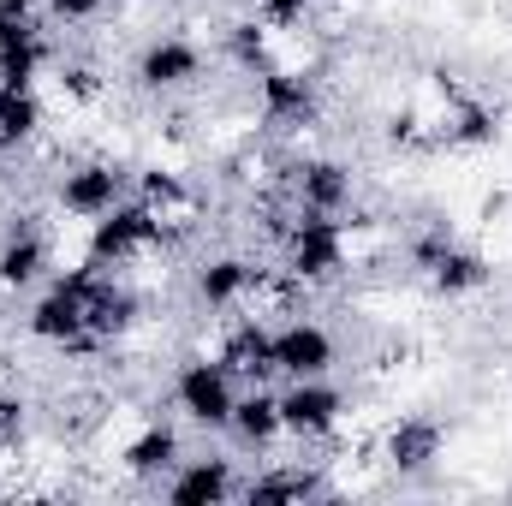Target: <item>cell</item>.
<instances>
[{"instance_id": "obj_27", "label": "cell", "mask_w": 512, "mask_h": 506, "mask_svg": "<svg viewBox=\"0 0 512 506\" xmlns=\"http://www.w3.org/2000/svg\"><path fill=\"white\" fill-rule=\"evenodd\" d=\"M447 245H453V227H447V221H435V227H423V233H411V239H405V262H411L417 274H429V268L441 262Z\"/></svg>"}, {"instance_id": "obj_8", "label": "cell", "mask_w": 512, "mask_h": 506, "mask_svg": "<svg viewBox=\"0 0 512 506\" xmlns=\"http://www.w3.org/2000/svg\"><path fill=\"white\" fill-rule=\"evenodd\" d=\"M48 274H54L48 233L36 227V215H12L6 233H0V292L6 298H24V292L48 286Z\"/></svg>"}, {"instance_id": "obj_3", "label": "cell", "mask_w": 512, "mask_h": 506, "mask_svg": "<svg viewBox=\"0 0 512 506\" xmlns=\"http://www.w3.org/2000/svg\"><path fill=\"white\" fill-rule=\"evenodd\" d=\"M233 405H239V376H233L221 358H185V364L173 370V411H179L191 429L227 435Z\"/></svg>"}, {"instance_id": "obj_2", "label": "cell", "mask_w": 512, "mask_h": 506, "mask_svg": "<svg viewBox=\"0 0 512 506\" xmlns=\"http://www.w3.org/2000/svg\"><path fill=\"white\" fill-rule=\"evenodd\" d=\"M280 251H286V280L298 286H328L352 268V227L340 215H322V209H298L280 233Z\"/></svg>"}, {"instance_id": "obj_29", "label": "cell", "mask_w": 512, "mask_h": 506, "mask_svg": "<svg viewBox=\"0 0 512 506\" xmlns=\"http://www.w3.org/2000/svg\"><path fill=\"white\" fill-rule=\"evenodd\" d=\"M42 12H48V24L78 30V24H96L108 12V0H42Z\"/></svg>"}, {"instance_id": "obj_6", "label": "cell", "mask_w": 512, "mask_h": 506, "mask_svg": "<svg viewBox=\"0 0 512 506\" xmlns=\"http://www.w3.org/2000/svg\"><path fill=\"white\" fill-rule=\"evenodd\" d=\"M280 423H286L292 441L316 447V441L340 435V423H346V393H340L328 376L286 381V387H280Z\"/></svg>"}, {"instance_id": "obj_19", "label": "cell", "mask_w": 512, "mask_h": 506, "mask_svg": "<svg viewBox=\"0 0 512 506\" xmlns=\"http://www.w3.org/2000/svg\"><path fill=\"white\" fill-rule=\"evenodd\" d=\"M423 280H429L441 298H471V292H483V286L495 280V268H489V256H483V251H471V245H459V239H453V245L441 251V262H435Z\"/></svg>"}, {"instance_id": "obj_16", "label": "cell", "mask_w": 512, "mask_h": 506, "mask_svg": "<svg viewBox=\"0 0 512 506\" xmlns=\"http://www.w3.org/2000/svg\"><path fill=\"white\" fill-rule=\"evenodd\" d=\"M233 376L245 381H268L274 376V328L262 322V316H239L233 328H227V340H221V352H215Z\"/></svg>"}, {"instance_id": "obj_31", "label": "cell", "mask_w": 512, "mask_h": 506, "mask_svg": "<svg viewBox=\"0 0 512 506\" xmlns=\"http://www.w3.org/2000/svg\"><path fill=\"white\" fill-rule=\"evenodd\" d=\"M6 173H12V149L0 143V185H6Z\"/></svg>"}, {"instance_id": "obj_5", "label": "cell", "mask_w": 512, "mask_h": 506, "mask_svg": "<svg viewBox=\"0 0 512 506\" xmlns=\"http://www.w3.org/2000/svg\"><path fill=\"white\" fill-rule=\"evenodd\" d=\"M203 72H209V54H203L191 36H155V42H143L137 60H131V84H137L143 96H179V90L203 84Z\"/></svg>"}, {"instance_id": "obj_11", "label": "cell", "mask_w": 512, "mask_h": 506, "mask_svg": "<svg viewBox=\"0 0 512 506\" xmlns=\"http://www.w3.org/2000/svg\"><path fill=\"white\" fill-rule=\"evenodd\" d=\"M245 483H239V465L227 453H203V459H179L161 483V495L173 506H221L233 501Z\"/></svg>"}, {"instance_id": "obj_24", "label": "cell", "mask_w": 512, "mask_h": 506, "mask_svg": "<svg viewBox=\"0 0 512 506\" xmlns=\"http://www.w3.org/2000/svg\"><path fill=\"white\" fill-rule=\"evenodd\" d=\"M131 197H143L149 209H161V215L173 221V215H179V209L191 203V185H185V179H179L173 167H143V173L131 179Z\"/></svg>"}, {"instance_id": "obj_9", "label": "cell", "mask_w": 512, "mask_h": 506, "mask_svg": "<svg viewBox=\"0 0 512 506\" xmlns=\"http://www.w3.org/2000/svg\"><path fill=\"white\" fill-rule=\"evenodd\" d=\"M340 364V346H334V334L316 322V316H286V322H274V376L286 381H304V376H328Z\"/></svg>"}, {"instance_id": "obj_4", "label": "cell", "mask_w": 512, "mask_h": 506, "mask_svg": "<svg viewBox=\"0 0 512 506\" xmlns=\"http://www.w3.org/2000/svg\"><path fill=\"white\" fill-rule=\"evenodd\" d=\"M131 197V179L120 161H108V155H90V161H72L66 173H60V185H54V203H60V215H72V221H102L114 203H126Z\"/></svg>"}, {"instance_id": "obj_23", "label": "cell", "mask_w": 512, "mask_h": 506, "mask_svg": "<svg viewBox=\"0 0 512 506\" xmlns=\"http://www.w3.org/2000/svg\"><path fill=\"white\" fill-rule=\"evenodd\" d=\"M42 66H48V36H24V42L0 48V84L6 90H36Z\"/></svg>"}, {"instance_id": "obj_12", "label": "cell", "mask_w": 512, "mask_h": 506, "mask_svg": "<svg viewBox=\"0 0 512 506\" xmlns=\"http://www.w3.org/2000/svg\"><path fill=\"white\" fill-rule=\"evenodd\" d=\"M286 185H292V203H298V209H322V215H346V209H352V191H358L352 167L334 161V155H304V161H292Z\"/></svg>"}, {"instance_id": "obj_21", "label": "cell", "mask_w": 512, "mask_h": 506, "mask_svg": "<svg viewBox=\"0 0 512 506\" xmlns=\"http://www.w3.org/2000/svg\"><path fill=\"white\" fill-rule=\"evenodd\" d=\"M48 126V108H42V96L36 90H6L0 84V143L6 149H30L36 137Z\"/></svg>"}, {"instance_id": "obj_18", "label": "cell", "mask_w": 512, "mask_h": 506, "mask_svg": "<svg viewBox=\"0 0 512 506\" xmlns=\"http://www.w3.org/2000/svg\"><path fill=\"white\" fill-rule=\"evenodd\" d=\"M251 506H304V501H322L328 495V477L316 465H268L262 477H251L239 489Z\"/></svg>"}, {"instance_id": "obj_10", "label": "cell", "mask_w": 512, "mask_h": 506, "mask_svg": "<svg viewBox=\"0 0 512 506\" xmlns=\"http://www.w3.org/2000/svg\"><path fill=\"white\" fill-rule=\"evenodd\" d=\"M262 262L239 251H221V256H203L197 262V274H191V292H197V304L209 310V316H227V310H245L256 292H262Z\"/></svg>"}, {"instance_id": "obj_17", "label": "cell", "mask_w": 512, "mask_h": 506, "mask_svg": "<svg viewBox=\"0 0 512 506\" xmlns=\"http://www.w3.org/2000/svg\"><path fill=\"white\" fill-rule=\"evenodd\" d=\"M227 435H239V447H251V453H268V447L286 435V423H280V393H274L268 381L239 387V405H233Z\"/></svg>"}, {"instance_id": "obj_20", "label": "cell", "mask_w": 512, "mask_h": 506, "mask_svg": "<svg viewBox=\"0 0 512 506\" xmlns=\"http://www.w3.org/2000/svg\"><path fill=\"white\" fill-rule=\"evenodd\" d=\"M441 143H447V149H465V155L495 149V143H501V108H489V102H459V108L441 120Z\"/></svg>"}, {"instance_id": "obj_1", "label": "cell", "mask_w": 512, "mask_h": 506, "mask_svg": "<svg viewBox=\"0 0 512 506\" xmlns=\"http://www.w3.org/2000/svg\"><path fill=\"white\" fill-rule=\"evenodd\" d=\"M179 245V233H173V221L161 215V209H149L143 197H126V203H114L102 221H90V239H84V262H96V268H108V274H120L131 262H143V256H161Z\"/></svg>"}, {"instance_id": "obj_26", "label": "cell", "mask_w": 512, "mask_h": 506, "mask_svg": "<svg viewBox=\"0 0 512 506\" xmlns=\"http://www.w3.org/2000/svg\"><path fill=\"white\" fill-rule=\"evenodd\" d=\"M54 78H60V96H72V102H96L102 96V66L96 60H60L54 66Z\"/></svg>"}, {"instance_id": "obj_14", "label": "cell", "mask_w": 512, "mask_h": 506, "mask_svg": "<svg viewBox=\"0 0 512 506\" xmlns=\"http://www.w3.org/2000/svg\"><path fill=\"white\" fill-rule=\"evenodd\" d=\"M137 322H143V292L131 280H120V274H96V286H90V334L102 346H114Z\"/></svg>"}, {"instance_id": "obj_30", "label": "cell", "mask_w": 512, "mask_h": 506, "mask_svg": "<svg viewBox=\"0 0 512 506\" xmlns=\"http://www.w3.org/2000/svg\"><path fill=\"white\" fill-rule=\"evenodd\" d=\"M24 441V399L0 387V453H12Z\"/></svg>"}, {"instance_id": "obj_28", "label": "cell", "mask_w": 512, "mask_h": 506, "mask_svg": "<svg viewBox=\"0 0 512 506\" xmlns=\"http://www.w3.org/2000/svg\"><path fill=\"white\" fill-rule=\"evenodd\" d=\"M310 12H316V0H256V18L268 30H304Z\"/></svg>"}, {"instance_id": "obj_7", "label": "cell", "mask_w": 512, "mask_h": 506, "mask_svg": "<svg viewBox=\"0 0 512 506\" xmlns=\"http://www.w3.org/2000/svg\"><path fill=\"white\" fill-rule=\"evenodd\" d=\"M256 114H262V126H274V131H310L322 120V90L304 72L262 66L256 72Z\"/></svg>"}, {"instance_id": "obj_15", "label": "cell", "mask_w": 512, "mask_h": 506, "mask_svg": "<svg viewBox=\"0 0 512 506\" xmlns=\"http://www.w3.org/2000/svg\"><path fill=\"white\" fill-rule=\"evenodd\" d=\"M179 459H185V447H179V429L167 417H149L126 447H120V465H126V477H137V483H167V471Z\"/></svg>"}, {"instance_id": "obj_22", "label": "cell", "mask_w": 512, "mask_h": 506, "mask_svg": "<svg viewBox=\"0 0 512 506\" xmlns=\"http://www.w3.org/2000/svg\"><path fill=\"white\" fill-rule=\"evenodd\" d=\"M268 36H274V30L251 12V18H233V24L221 30V48H227V60H233L239 72H251L256 78L262 66H274V60H268Z\"/></svg>"}, {"instance_id": "obj_25", "label": "cell", "mask_w": 512, "mask_h": 506, "mask_svg": "<svg viewBox=\"0 0 512 506\" xmlns=\"http://www.w3.org/2000/svg\"><path fill=\"white\" fill-rule=\"evenodd\" d=\"M42 24H48L42 0H0V48L24 42V36H42Z\"/></svg>"}, {"instance_id": "obj_13", "label": "cell", "mask_w": 512, "mask_h": 506, "mask_svg": "<svg viewBox=\"0 0 512 506\" xmlns=\"http://www.w3.org/2000/svg\"><path fill=\"white\" fill-rule=\"evenodd\" d=\"M441 453H447V429L435 423V417H399V423H387L382 435V459L387 471H399V477H417V471H429V465H441Z\"/></svg>"}]
</instances>
